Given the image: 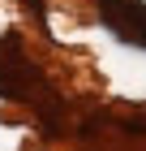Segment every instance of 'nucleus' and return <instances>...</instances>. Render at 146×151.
Returning a JSON list of instances; mask_svg holds the SVG:
<instances>
[{
	"label": "nucleus",
	"instance_id": "1",
	"mask_svg": "<svg viewBox=\"0 0 146 151\" xmlns=\"http://www.w3.org/2000/svg\"><path fill=\"white\" fill-rule=\"evenodd\" d=\"M0 99H17V104H30V108H43L52 99L47 78L39 73V65H30L22 56L17 39L0 43Z\"/></svg>",
	"mask_w": 146,
	"mask_h": 151
},
{
	"label": "nucleus",
	"instance_id": "2",
	"mask_svg": "<svg viewBox=\"0 0 146 151\" xmlns=\"http://www.w3.org/2000/svg\"><path fill=\"white\" fill-rule=\"evenodd\" d=\"M99 17L116 39H125L133 47H146V4L142 0H103Z\"/></svg>",
	"mask_w": 146,
	"mask_h": 151
},
{
	"label": "nucleus",
	"instance_id": "3",
	"mask_svg": "<svg viewBox=\"0 0 146 151\" xmlns=\"http://www.w3.org/2000/svg\"><path fill=\"white\" fill-rule=\"evenodd\" d=\"M125 134H146V116H129V121H120Z\"/></svg>",
	"mask_w": 146,
	"mask_h": 151
},
{
	"label": "nucleus",
	"instance_id": "4",
	"mask_svg": "<svg viewBox=\"0 0 146 151\" xmlns=\"http://www.w3.org/2000/svg\"><path fill=\"white\" fill-rule=\"evenodd\" d=\"M22 4H26V9L34 13V17H43V0H22Z\"/></svg>",
	"mask_w": 146,
	"mask_h": 151
}]
</instances>
